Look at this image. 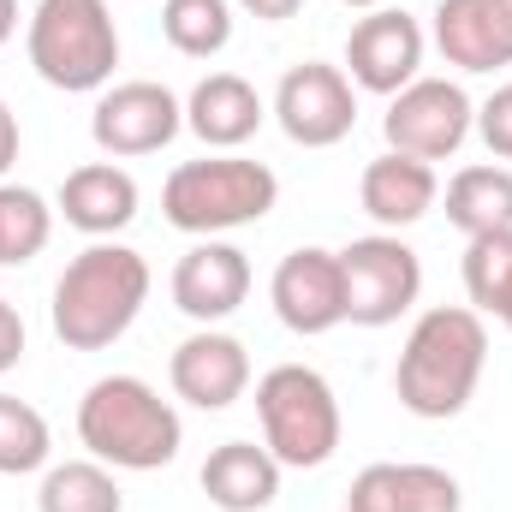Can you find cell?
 <instances>
[{
    "label": "cell",
    "mask_w": 512,
    "mask_h": 512,
    "mask_svg": "<svg viewBox=\"0 0 512 512\" xmlns=\"http://www.w3.org/2000/svg\"><path fill=\"white\" fill-rule=\"evenodd\" d=\"M483 364H489V328L471 304H441V310H423L417 328L405 334V352H399V370H393V393L411 417H459L471 405V393L483 382Z\"/></svg>",
    "instance_id": "6da1fadb"
},
{
    "label": "cell",
    "mask_w": 512,
    "mask_h": 512,
    "mask_svg": "<svg viewBox=\"0 0 512 512\" xmlns=\"http://www.w3.org/2000/svg\"><path fill=\"white\" fill-rule=\"evenodd\" d=\"M149 298V262L131 251V245H114V239H96L90 251H78L66 262V274L54 280V334L60 346L72 352H102L137 322Z\"/></svg>",
    "instance_id": "7a4b0ae2"
},
{
    "label": "cell",
    "mask_w": 512,
    "mask_h": 512,
    "mask_svg": "<svg viewBox=\"0 0 512 512\" xmlns=\"http://www.w3.org/2000/svg\"><path fill=\"white\" fill-rule=\"evenodd\" d=\"M78 441L114 471H161L179 459L185 423L143 376H102L78 399Z\"/></svg>",
    "instance_id": "3957f363"
},
{
    "label": "cell",
    "mask_w": 512,
    "mask_h": 512,
    "mask_svg": "<svg viewBox=\"0 0 512 512\" xmlns=\"http://www.w3.org/2000/svg\"><path fill=\"white\" fill-rule=\"evenodd\" d=\"M280 179L274 167L245 161V155H203V161H179L161 185V215L179 233L215 239L233 227H251L274 209Z\"/></svg>",
    "instance_id": "277c9868"
},
{
    "label": "cell",
    "mask_w": 512,
    "mask_h": 512,
    "mask_svg": "<svg viewBox=\"0 0 512 512\" xmlns=\"http://www.w3.org/2000/svg\"><path fill=\"white\" fill-rule=\"evenodd\" d=\"M24 48H30L36 78L66 96L102 90L120 66V30H114L108 0H36Z\"/></svg>",
    "instance_id": "5b68a950"
},
{
    "label": "cell",
    "mask_w": 512,
    "mask_h": 512,
    "mask_svg": "<svg viewBox=\"0 0 512 512\" xmlns=\"http://www.w3.org/2000/svg\"><path fill=\"white\" fill-rule=\"evenodd\" d=\"M256 417H262V447L292 471H316L340 447V399L310 364H274L256 382Z\"/></svg>",
    "instance_id": "8992f818"
},
{
    "label": "cell",
    "mask_w": 512,
    "mask_h": 512,
    "mask_svg": "<svg viewBox=\"0 0 512 512\" xmlns=\"http://www.w3.org/2000/svg\"><path fill=\"white\" fill-rule=\"evenodd\" d=\"M340 280H346V322L387 328L417 304L423 262L399 233H370V239H352L340 251Z\"/></svg>",
    "instance_id": "52a82bcc"
},
{
    "label": "cell",
    "mask_w": 512,
    "mask_h": 512,
    "mask_svg": "<svg viewBox=\"0 0 512 512\" xmlns=\"http://www.w3.org/2000/svg\"><path fill=\"white\" fill-rule=\"evenodd\" d=\"M471 126H477V108H471L465 84H453V78H417V84H405L387 102V120H382L387 149L417 155V161L459 155V143L471 137Z\"/></svg>",
    "instance_id": "ba28073f"
},
{
    "label": "cell",
    "mask_w": 512,
    "mask_h": 512,
    "mask_svg": "<svg viewBox=\"0 0 512 512\" xmlns=\"http://www.w3.org/2000/svg\"><path fill=\"white\" fill-rule=\"evenodd\" d=\"M274 120H280V131L292 143H304V149H334L340 137H352V126H358V84L340 66L304 60V66H292L280 78Z\"/></svg>",
    "instance_id": "9c48e42d"
},
{
    "label": "cell",
    "mask_w": 512,
    "mask_h": 512,
    "mask_svg": "<svg viewBox=\"0 0 512 512\" xmlns=\"http://www.w3.org/2000/svg\"><path fill=\"white\" fill-rule=\"evenodd\" d=\"M179 126H185V102L155 78H131V84L102 90V102L90 114V137L102 155H155L179 137Z\"/></svg>",
    "instance_id": "30bf717a"
},
{
    "label": "cell",
    "mask_w": 512,
    "mask_h": 512,
    "mask_svg": "<svg viewBox=\"0 0 512 512\" xmlns=\"http://www.w3.org/2000/svg\"><path fill=\"white\" fill-rule=\"evenodd\" d=\"M423 66V24L399 6H376L370 18L352 24L346 36V78L370 96H399L405 84H417Z\"/></svg>",
    "instance_id": "8fae6325"
},
{
    "label": "cell",
    "mask_w": 512,
    "mask_h": 512,
    "mask_svg": "<svg viewBox=\"0 0 512 512\" xmlns=\"http://www.w3.org/2000/svg\"><path fill=\"white\" fill-rule=\"evenodd\" d=\"M274 316L292 334H328L346 322V280H340V251L322 245H298L292 256H280L274 280H268Z\"/></svg>",
    "instance_id": "7c38bea8"
},
{
    "label": "cell",
    "mask_w": 512,
    "mask_h": 512,
    "mask_svg": "<svg viewBox=\"0 0 512 512\" xmlns=\"http://www.w3.org/2000/svg\"><path fill=\"white\" fill-rule=\"evenodd\" d=\"M167 382H173V393L185 405H197V411H227L251 387V352H245V340H233L221 328H197L191 340L173 346Z\"/></svg>",
    "instance_id": "4fadbf2b"
},
{
    "label": "cell",
    "mask_w": 512,
    "mask_h": 512,
    "mask_svg": "<svg viewBox=\"0 0 512 512\" xmlns=\"http://www.w3.org/2000/svg\"><path fill=\"white\" fill-rule=\"evenodd\" d=\"M245 298H251V256L239 251V245L203 239V245H191V251L179 256V268H173V304H179L191 322L215 328V322H227Z\"/></svg>",
    "instance_id": "5bb4252c"
},
{
    "label": "cell",
    "mask_w": 512,
    "mask_h": 512,
    "mask_svg": "<svg viewBox=\"0 0 512 512\" xmlns=\"http://www.w3.org/2000/svg\"><path fill=\"white\" fill-rule=\"evenodd\" d=\"M435 48L459 72L512 66V0H441L435 6Z\"/></svg>",
    "instance_id": "9a60e30c"
},
{
    "label": "cell",
    "mask_w": 512,
    "mask_h": 512,
    "mask_svg": "<svg viewBox=\"0 0 512 512\" xmlns=\"http://www.w3.org/2000/svg\"><path fill=\"white\" fill-rule=\"evenodd\" d=\"M459 477L441 465H364L346 489V512H459Z\"/></svg>",
    "instance_id": "2e32d148"
},
{
    "label": "cell",
    "mask_w": 512,
    "mask_h": 512,
    "mask_svg": "<svg viewBox=\"0 0 512 512\" xmlns=\"http://www.w3.org/2000/svg\"><path fill=\"white\" fill-rule=\"evenodd\" d=\"M435 197H441L435 167L417 161V155H399V149L376 155V161L364 167V179H358V203H364V215H370L376 227H393V233L411 227V221H423V215L435 209Z\"/></svg>",
    "instance_id": "e0dca14e"
},
{
    "label": "cell",
    "mask_w": 512,
    "mask_h": 512,
    "mask_svg": "<svg viewBox=\"0 0 512 512\" xmlns=\"http://www.w3.org/2000/svg\"><path fill=\"white\" fill-rule=\"evenodd\" d=\"M60 215H66V227H78L90 239H114L120 227L137 221V179L114 161L72 167L60 185Z\"/></svg>",
    "instance_id": "ac0fdd59"
},
{
    "label": "cell",
    "mask_w": 512,
    "mask_h": 512,
    "mask_svg": "<svg viewBox=\"0 0 512 512\" xmlns=\"http://www.w3.org/2000/svg\"><path fill=\"white\" fill-rule=\"evenodd\" d=\"M268 120V108H262V96H256L251 78H239V72H209L197 90H191V102H185V126L197 131L209 149H239V143H251L256 131Z\"/></svg>",
    "instance_id": "d6986e66"
},
{
    "label": "cell",
    "mask_w": 512,
    "mask_h": 512,
    "mask_svg": "<svg viewBox=\"0 0 512 512\" xmlns=\"http://www.w3.org/2000/svg\"><path fill=\"white\" fill-rule=\"evenodd\" d=\"M280 471L286 465L268 447L221 441L203 459V495H209V507H221V512H262V507H274V495H280Z\"/></svg>",
    "instance_id": "ffe728a7"
},
{
    "label": "cell",
    "mask_w": 512,
    "mask_h": 512,
    "mask_svg": "<svg viewBox=\"0 0 512 512\" xmlns=\"http://www.w3.org/2000/svg\"><path fill=\"white\" fill-rule=\"evenodd\" d=\"M447 221L477 239V233H507L512 227V173L507 167H459L447 185Z\"/></svg>",
    "instance_id": "44dd1931"
},
{
    "label": "cell",
    "mask_w": 512,
    "mask_h": 512,
    "mask_svg": "<svg viewBox=\"0 0 512 512\" xmlns=\"http://www.w3.org/2000/svg\"><path fill=\"white\" fill-rule=\"evenodd\" d=\"M465 292L477 316H495L512 334V227L507 233H477L465 239Z\"/></svg>",
    "instance_id": "7402d4cb"
},
{
    "label": "cell",
    "mask_w": 512,
    "mask_h": 512,
    "mask_svg": "<svg viewBox=\"0 0 512 512\" xmlns=\"http://www.w3.org/2000/svg\"><path fill=\"white\" fill-rule=\"evenodd\" d=\"M36 507L42 512H126V495H120V483H114V471L102 459H66V465L42 471Z\"/></svg>",
    "instance_id": "603a6c76"
},
{
    "label": "cell",
    "mask_w": 512,
    "mask_h": 512,
    "mask_svg": "<svg viewBox=\"0 0 512 512\" xmlns=\"http://www.w3.org/2000/svg\"><path fill=\"white\" fill-rule=\"evenodd\" d=\"M161 36L185 60H209L233 42V0H161Z\"/></svg>",
    "instance_id": "cb8c5ba5"
},
{
    "label": "cell",
    "mask_w": 512,
    "mask_h": 512,
    "mask_svg": "<svg viewBox=\"0 0 512 512\" xmlns=\"http://www.w3.org/2000/svg\"><path fill=\"white\" fill-rule=\"evenodd\" d=\"M48 233H54L48 197L30 191V185H0V262L6 268L30 262V256L48 245Z\"/></svg>",
    "instance_id": "d4e9b609"
},
{
    "label": "cell",
    "mask_w": 512,
    "mask_h": 512,
    "mask_svg": "<svg viewBox=\"0 0 512 512\" xmlns=\"http://www.w3.org/2000/svg\"><path fill=\"white\" fill-rule=\"evenodd\" d=\"M48 417L36 405H24L18 393H0V477H30L48 465Z\"/></svg>",
    "instance_id": "484cf974"
},
{
    "label": "cell",
    "mask_w": 512,
    "mask_h": 512,
    "mask_svg": "<svg viewBox=\"0 0 512 512\" xmlns=\"http://www.w3.org/2000/svg\"><path fill=\"white\" fill-rule=\"evenodd\" d=\"M477 131H483L489 155L512 161V84H501V90H495V96L477 108Z\"/></svg>",
    "instance_id": "4316f807"
},
{
    "label": "cell",
    "mask_w": 512,
    "mask_h": 512,
    "mask_svg": "<svg viewBox=\"0 0 512 512\" xmlns=\"http://www.w3.org/2000/svg\"><path fill=\"white\" fill-rule=\"evenodd\" d=\"M18 358H24V316L0 298V376H6Z\"/></svg>",
    "instance_id": "83f0119b"
},
{
    "label": "cell",
    "mask_w": 512,
    "mask_h": 512,
    "mask_svg": "<svg viewBox=\"0 0 512 512\" xmlns=\"http://www.w3.org/2000/svg\"><path fill=\"white\" fill-rule=\"evenodd\" d=\"M239 6H245L251 18H262V24H280V18H292L304 0H239Z\"/></svg>",
    "instance_id": "f1b7e54d"
},
{
    "label": "cell",
    "mask_w": 512,
    "mask_h": 512,
    "mask_svg": "<svg viewBox=\"0 0 512 512\" xmlns=\"http://www.w3.org/2000/svg\"><path fill=\"white\" fill-rule=\"evenodd\" d=\"M12 161H18V114L0 102V173H6Z\"/></svg>",
    "instance_id": "f546056e"
},
{
    "label": "cell",
    "mask_w": 512,
    "mask_h": 512,
    "mask_svg": "<svg viewBox=\"0 0 512 512\" xmlns=\"http://www.w3.org/2000/svg\"><path fill=\"white\" fill-rule=\"evenodd\" d=\"M12 30H18V0H0V48L12 42Z\"/></svg>",
    "instance_id": "4dcf8cb0"
},
{
    "label": "cell",
    "mask_w": 512,
    "mask_h": 512,
    "mask_svg": "<svg viewBox=\"0 0 512 512\" xmlns=\"http://www.w3.org/2000/svg\"><path fill=\"white\" fill-rule=\"evenodd\" d=\"M346 6H370V12H376V6H387V0H346Z\"/></svg>",
    "instance_id": "1f68e13d"
}]
</instances>
